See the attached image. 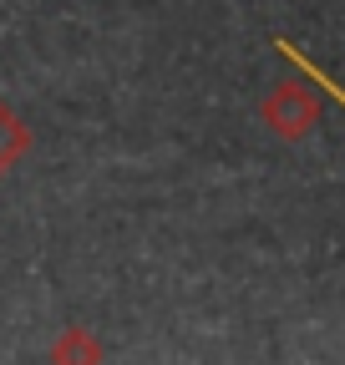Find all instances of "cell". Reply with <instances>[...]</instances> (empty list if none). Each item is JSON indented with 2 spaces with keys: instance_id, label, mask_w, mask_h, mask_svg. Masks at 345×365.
<instances>
[{
  "instance_id": "1",
  "label": "cell",
  "mask_w": 345,
  "mask_h": 365,
  "mask_svg": "<svg viewBox=\"0 0 345 365\" xmlns=\"http://www.w3.org/2000/svg\"><path fill=\"white\" fill-rule=\"evenodd\" d=\"M264 127L274 132V137H305L310 127H320V97L305 86V81H279L269 97H264Z\"/></svg>"
},
{
  "instance_id": "2",
  "label": "cell",
  "mask_w": 345,
  "mask_h": 365,
  "mask_svg": "<svg viewBox=\"0 0 345 365\" xmlns=\"http://www.w3.org/2000/svg\"><path fill=\"white\" fill-rule=\"evenodd\" d=\"M26 153H31V127H26L6 102H0V178H6Z\"/></svg>"
},
{
  "instance_id": "3",
  "label": "cell",
  "mask_w": 345,
  "mask_h": 365,
  "mask_svg": "<svg viewBox=\"0 0 345 365\" xmlns=\"http://www.w3.org/2000/svg\"><path fill=\"white\" fill-rule=\"evenodd\" d=\"M274 51H279V56H284V61H289V66H294L299 76H305V81H315V86L325 91V97H330L335 107H345V86H340L335 76H325V71H320V66H315V61H310L305 51H299V46H294L289 36H279V41H274Z\"/></svg>"
}]
</instances>
